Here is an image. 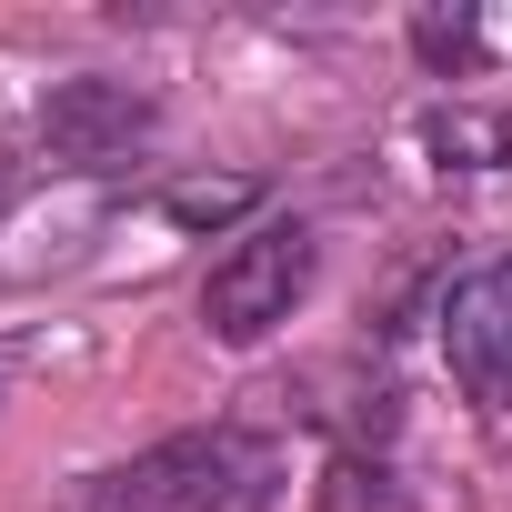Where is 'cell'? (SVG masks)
<instances>
[{
	"instance_id": "7",
	"label": "cell",
	"mask_w": 512,
	"mask_h": 512,
	"mask_svg": "<svg viewBox=\"0 0 512 512\" xmlns=\"http://www.w3.org/2000/svg\"><path fill=\"white\" fill-rule=\"evenodd\" d=\"M251 201H262V181H171V191H161V211L191 221V231H201V221H231V211H251Z\"/></svg>"
},
{
	"instance_id": "2",
	"label": "cell",
	"mask_w": 512,
	"mask_h": 512,
	"mask_svg": "<svg viewBox=\"0 0 512 512\" xmlns=\"http://www.w3.org/2000/svg\"><path fill=\"white\" fill-rule=\"evenodd\" d=\"M312 272H322V241H312L302 221H251L221 262H211V282H201L211 342H272V332L302 312Z\"/></svg>"
},
{
	"instance_id": "3",
	"label": "cell",
	"mask_w": 512,
	"mask_h": 512,
	"mask_svg": "<svg viewBox=\"0 0 512 512\" xmlns=\"http://www.w3.org/2000/svg\"><path fill=\"white\" fill-rule=\"evenodd\" d=\"M151 131H161V101H151L141 81L71 71V81H51V91H41V141H51V161H61V171H81V181H111Z\"/></svg>"
},
{
	"instance_id": "6",
	"label": "cell",
	"mask_w": 512,
	"mask_h": 512,
	"mask_svg": "<svg viewBox=\"0 0 512 512\" xmlns=\"http://www.w3.org/2000/svg\"><path fill=\"white\" fill-rule=\"evenodd\" d=\"M322 512H412V502H402V482H392L382 462L342 452V462H332V482H322Z\"/></svg>"
},
{
	"instance_id": "5",
	"label": "cell",
	"mask_w": 512,
	"mask_h": 512,
	"mask_svg": "<svg viewBox=\"0 0 512 512\" xmlns=\"http://www.w3.org/2000/svg\"><path fill=\"white\" fill-rule=\"evenodd\" d=\"M422 141H432L452 171H502V161H512V111H462V101H452V111L422 121Z\"/></svg>"
},
{
	"instance_id": "8",
	"label": "cell",
	"mask_w": 512,
	"mask_h": 512,
	"mask_svg": "<svg viewBox=\"0 0 512 512\" xmlns=\"http://www.w3.org/2000/svg\"><path fill=\"white\" fill-rule=\"evenodd\" d=\"M412 41H422V61H462L472 51V11H422Z\"/></svg>"
},
{
	"instance_id": "4",
	"label": "cell",
	"mask_w": 512,
	"mask_h": 512,
	"mask_svg": "<svg viewBox=\"0 0 512 512\" xmlns=\"http://www.w3.org/2000/svg\"><path fill=\"white\" fill-rule=\"evenodd\" d=\"M442 362H452V382H462L482 412L512 402V251L472 262V272L442 292Z\"/></svg>"
},
{
	"instance_id": "1",
	"label": "cell",
	"mask_w": 512,
	"mask_h": 512,
	"mask_svg": "<svg viewBox=\"0 0 512 512\" xmlns=\"http://www.w3.org/2000/svg\"><path fill=\"white\" fill-rule=\"evenodd\" d=\"M282 502V442L241 432V422H201L171 432L151 452H131L121 472H101L91 512H272Z\"/></svg>"
},
{
	"instance_id": "9",
	"label": "cell",
	"mask_w": 512,
	"mask_h": 512,
	"mask_svg": "<svg viewBox=\"0 0 512 512\" xmlns=\"http://www.w3.org/2000/svg\"><path fill=\"white\" fill-rule=\"evenodd\" d=\"M11 201H21V161H11V141H0V231H11Z\"/></svg>"
}]
</instances>
